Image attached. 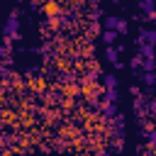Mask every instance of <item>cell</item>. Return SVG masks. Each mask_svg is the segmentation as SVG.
Segmentation results:
<instances>
[{
	"label": "cell",
	"mask_w": 156,
	"mask_h": 156,
	"mask_svg": "<svg viewBox=\"0 0 156 156\" xmlns=\"http://www.w3.org/2000/svg\"><path fill=\"white\" fill-rule=\"evenodd\" d=\"M17 39H22V34H20V10L15 7L12 12H10V17H7V22H5V29H2V41H17Z\"/></svg>",
	"instance_id": "cell-1"
},
{
	"label": "cell",
	"mask_w": 156,
	"mask_h": 156,
	"mask_svg": "<svg viewBox=\"0 0 156 156\" xmlns=\"http://www.w3.org/2000/svg\"><path fill=\"white\" fill-rule=\"evenodd\" d=\"M136 44H156V29L141 27V29L136 32Z\"/></svg>",
	"instance_id": "cell-2"
},
{
	"label": "cell",
	"mask_w": 156,
	"mask_h": 156,
	"mask_svg": "<svg viewBox=\"0 0 156 156\" xmlns=\"http://www.w3.org/2000/svg\"><path fill=\"white\" fill-rule=\"evenodd\" d=\"M100 112H102V119H105V122H110V119H115V117L119 115V112H117V102H105Z\"/></svg>",
	"instance_id": "cell-3"
},
{
	"label": "cell",
	"mask_w": 156,
	"mask_h": 156,
	"mask_svg": "<svg viewBox=\"0 0 156 156\" xmlns=\"http://www.w3.org/2000/svg\"><path fill=\"white\" fill-rule=\"evenodd\" d=\"M136 51L144 58H156V44H136Z\"/></svg>",
	"instance_id": "cell-4"
},
{
	"label": "cell",
	"mask_w": 156,
	"mask_h": 156,
	"mask_svg": "<svg viewBox=\"0 0 156 156\" xmlns=\"http://www.w3.org/2000/svg\"><path fill=\"white\" fill-rule=\"evenodd\" d=\"M102 76H100V68H90L88 73H85V78H83V83L80 85H93V83H98Z\"/></svg>",
	"instance_id": "cell-5"
},
{
	"label": "cell",
	"mask_w": 156,
	"mask_h": 156,
	"mask_svg": "<svg viewBox=\"0 0 156 156\" xmlns=\"http://www.w3.org/2000/svg\"><path fill=\"white\" fill-rule=\"evenodd\" d=\"M117 100H119V90H117V88H105L102 102H117Z\"/></svg>",
	"instance_id": "cell-6"
},
{
	"label": "cell",
	"mask_w": 156,
	"mask_h": 156,
	"mask_svg": "<svg viewBox=\"0 0 156 156\" xmlns=\"http://www.w3.org/2000/svg\"><path fill=\"white\" fill-rule=\"evenodd\" d=\"M139 10L144 12V17L151 15V12H156V0H139Z\"/></svg>",
	"instance_id": "cell-7"
},
{
	"label": "cell",
	"mask_w": 156,
	"mask_h": 156,
	"mask_svg": "<svg viewBox=\"0 0 156 156\" xmlns=\"http://www.w3.org/2000/svg\"><path fill=\"white\" fill-rule=\"evenodd\" d=\"M117 34H119V32H117V29H105V32H102V34H100V37H102V41H105V44H107V46H112V44H115V41H117Z\"/></svg>",
	"instance_id": "cell-8"
},
{
	"label": "cell",
	"mask_w": 156,
	"mask_h": 156,
	"mask_svg": "<svg viewBox=\"0 0 156 156\" xmlns=\"http://www.w3.org/2000/svg\"><path fill=\"white\" fill-rule=\"evenodd\" d=\"M141 83L149 85V88H154L156 85V71H144L141 73Z\"/></svg>",
	"instance_id": "cell-9"
},
{
	"label": "cell",
	"mask_w": 156,
	"mask_h": 156,
	"mask_svg": "<svg viewBox=\"0 0 156 156\" xmlns=\"http://www.w3.org/2000/svg\"><path fill=\"white\" fill-rule=\"evenodd\" d=\"M117 54H119V49H117V46H115V44H112V46H107V49H105V58H107V61H110V63H117Z\"/></svg>",
	"instance_id": "cell-10"
},
{
	"label": "cell",
	"mask_w": 156,
	"mask_h": 156,
	"mask_svg": "<svg viewBox=\"0 0 156 156\" xmlns=\"http://www.w3.org/2000/svg\"><path fill=\"white\" fill-rule=\"evenodd\" d=\"M0 58H2V63L10 66V41H2V46H0Z\"/></svg>",
	"instance_id": "cell-11"
},
{
	"label": "cell",
	"mask_w": 156,
	"mask_h": 156,
	"mask_svg": "<svg viewBox=\"0 0 156 156\" xmlns=\"http://www.w3.org/2000/svg\"><path fill=\"white\" fill-rule=\"evenodd\" d=\"M102 83H105V88H117V76L107 73V76H102Z\"/></svg>",
	"instance_id": "cell-12"
},
{
	"label": "cell",
	"mask_w": 156,
	"mask_h": 156,
	"mask_svg": "<svg viewBox=\"0 0 156 156\" xmlns=\"http://www.w3.org/2000/svg\"><path fill=\"white\" fill-rule=\"evenodd\" d=\"M146 144H149L151 149H156V127H151V129L146 132Z\"/></svg>",
	"instance_id": "cell-13"
},
{
	"label": "cell",
	"mask_w": 156,
	"mask_h": 156,
	"mask_svg": "<svg viewBox=\"0 0 156 156\" xmlns=\"http://www.w3.org/2000/svg\"><path fill=\"white\" fill-rule=\"evenodd\" d=\"M117 22H119V17H115V15L105 17V29H117Z\"/></svg>",
	"instance_id": "cell-14"
},
{
	"label": "cell",
	"mask_w": 156,
	"mask_h": 156,
	"mask_svg": "<svg viewBox=\"0 0 156 156\" xmlns=\"http://www.w3.org/2000/svg\"><path fill=\"white\" fill-rule=\"evenodd\" d=\"M141 71H156V58H144L141 61Z\"/></svg>",
	"instance_id": "cell-15"
},
{
	"label": "cell",
	"mask_w": 156,
	"mask_h": 156,
	"mask_svg": "<svg viewBox=\"0 0 156 156\" xmlns=\"http://www.w3.org/2000/svg\"><path fill=\"white\" fill-rule=\"evenodd\" d=\"M141 61H144V56H141V54H139V51H136V56H134V58H132V61H129V66H132V68H134V71H139V68H141Z\"/></svg>",
	"instance_id": "cell-16"
},
{
	"label": "cell",
	"mask_w": 156,
	"mask_h": 156,
	"mask_svg": "<svg viewBox=\"0 0 156 156\" xmlns=\"http://www.w3.org/2000/svg\"><path fill=\"white\" fill-rule=\"evenodd\" d=\"M117 32H119V34H127V32H129V22L119 17V22H117Z\"/></svg>",
	"instance_id": "cell-17"
},
{
	"label": "cell",
	"mask_w": 156,
	"mask_h": 156,
	"mask_svg": "<svg viewBox=\"0 0 156 156\" xmlns=\"http://www.w3.org/2000/svg\"><path fill=\"white\" fill-rule=\"evenodd\" d=\"M156 112V100H149V115Z\"/></svg>",
	"instance_id": "cell-18"
},
{
	"label": "cell",
	"mask_w": 156,
	"mask_h": 156,
	"mask_svg": "<svg viewBox=\"0 0 156 156\" xmlns=\"http://www.w3.org/2000/svg\"><path fill=\"white\" fill-rule=\"evenodd\" d=\"M95 156H112V151H107V149H100Z\"/></svg>",
	"instance_id": "cell-19"
},
{
	"label": "cell",
	"mask_w": 156,
	"mask_h": 156,
	"mask_svg": "<svg viewBox=\"0 0 156 156\" xmlns=\"http://www.w3.org/2000/svg\"><path fill=\"white\" fill-rule=\"evenodd\" d=\"M29 7H32V10L37 12V10H39V2H37V0H29Z\"/></svg>",
	"instance_id": "cell-20"
},
{
	"label": "cell",
	"mask_w": 156,
	"mask_h": 156,
	"mask_svg": "<svg viewBox=\"0 0 156 156\" xmlns=\"http://www.w3.org/2000/svg\"><path fill=\"white\" fill-rule=\"evenodd\" d=\"M107 2H117V0H107Z\"/></svg>",
	"instance_id": "cell-21"
}]
</instances>
